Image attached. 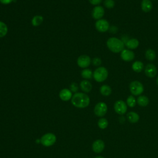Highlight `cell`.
I'll return each mask as SVG.
<instances>
[{"label":"cell","mask_w":158,"mask_h":158,"mask_svg":"<svg viewBox=\"0 0 158 158\" xmlns=\"http://www.w3.org/2000/svg\"><path fill=\"white\" fill-rule=\"evenodd\" d=\"M90 99L89 96L83 93H76L71 99L72 104L78 108H85L89 104Z\"/></svg>","instance_id":"6da1fadb"},{"label":"cell","mask_w":158,"mask_h":158,"mask_svg":"<svg viewBox=\"0 0 158 158\" xmlns=\"http://www.w3.org/2000/svg\"><path fill=\"white\" fill-rule=\"evenodd\" d=\"M107 48L110 51L114 53L121 52V51L124 49V43L120 39L112 37L107 40L106 42Z\"/></svg>","instance_id":"7a4b0ae2"},{"label":"cell","mask_w":158,"mask_h":158,"mask_svg":"<svg viewBox=\"0 0 158 158\" xmlns=\"http://www.w3.org/2000/svg\"><path fill=\"white\" fill-rule=\"evenodd\" d=\"M93 77L97 82H102L107 79L108 71L104 67H99L94 71Z\"/></svg>","instance_id":"3957f363"},{"label":"cell","mask_w":158,"mask_h":158,"mask_svg":"<svg viewBox=\"0 0 158 158\" xmlns=\"http://www.w3.org/2000/svg\"><path fill=\"white\" fill-rule=\"evenodd\" d=\"M129 88L131 93L134 96L140 95L144 91V86L143 84L137 80L131 81L129 85Z\"/></svg>","instance_id":"277c9868"},{"label":"cell","mask_w":158,"mask_h":158,"mask_svg":"<svg viewBox=\"0 0 158 158\" xmlns=\"http://www.w3.org/2000/svg\"><path fill=\"white\" fill-rule=\"evenodd\" d=\"M40 141L43 146L46 147H49L53 145L56 143V136L54 134L52 133H48L42 136Z\"/></svg>","instance_id":"5b68a950"},{"label":"cell","mask_w":158,"mask_h":158,"mask_svg":"<svg viewBox=\"0 0 158 158\" xmlns=\"http://www.w3.org/2000/svg\"><path fill=\"white\" fill-rule=\"evenodd\" d=\"M107 111V106L105 102H99L96 104L94 108V112L98 117H103Z\"/></svg>","instance_id":"8992f818"},{"label":"cell","mask_w":158,"mask_h":158,"mask_svg":"<svg viewBox=\"0 0 158 158\" xmlns=\"http://www.w3.org/2000/svg\"><path fill=\"white\" fill-rule=\"evenodd\" d=\"M114 109L117 114L123 115L127 112V104L122 100H118L114 103Z\"/></svg>","instance_id":"52a82bcc"},{"label":"cell","mask_w":158,"mask_h":158,"mask_svg":"<svg viewBox=\"0 0 158 158\" xmlns=\"http://www.w3.org/2000/svg\"><path fill=\"white\" fill-rule=\"evenodd\" d=\"M95 27L96 30L101 33L107 31L109 29V23L107 20L105 19H99L95 23Z\"/></svg>","instance_id":"ba28073f"},{"label":"cell","mask_w":158,"mask_h":158,"mask_svg":"<svg viewBox=\"0 0 158 158\" xmlns=\"http://www.w3.org/2000/svg\"><path fill=\"white\" fill-rule=\"evenodd\" d=\"M91 58L87 55H81L77 59V64L81 68H86L91 64Z\"/></svg>","instance_id":"9c48e42d"},{"label":"cell","mask_w":158,"mask_h":158,"mask_svg":"<svg viewBox=\"0 0 158 158\" xmlns=\"http://www.w3.org/2000/svg\"><path fill=\"white\" fill-rule=\"evenodd\" d=\"M92 17L96 20L101 19L104 15V9L101 6H97L94 7L92 10Z\"/></svg>","instance_id":"30bf717a"},{"label":"cell","mask_w":158,"mask_h":158,"mask_svg":"<svg viewBox=\"0 0 158 158\" xmlns=\"http://www.w3.org/2000/svg\"><path fill=\"white\" fill-rule=\"evenodd\" d=\"M144 73L147 77L153 78L157 74V68L153 64H148L145 67Z\"/></svg>","instance_id":"8fae6325"},{"label":"cell","mask_w":158,"mask_h":158,"mask_svg":"<svg viewBox=\"0 0 158 158\" xmlns=\"http://www.w3.org/2000/svg\"><path fill=\"white\" fill-rule=\"evenodd\" d=\"M122 59L126 62L131 61L135 58V54L133 51L129 49H123L120 53Z\"/></svg>","instance_id":"7c38bea8"},{"label":"cell","mask_w":158,"mask_h":158,"mask_svg":"<svg viewBox=\"0 0 158 158\" xmlns=\"http://www.w3.org/2000/svg\"><path fill=\"white\" fill-rule=\"evenodd\" d=\"M105 148L104 142L101 139H97L94 141L92 144L93 151L96 153L101 152Z\"/></svg>","instance_id":"4fadbf2b"},{"label":"cell","mask_w":158,"mask_h":158,"mask_svg":"<svg viewBox=\"0 0 158 158\" xmlns=\"http://www.w3.org/2000/svg\"><path fill=\"white\" fill-rule=\"evenodd\" d=\"M72 91L67 88L62 89L59 93V98L64 101H67L72 99Z\"/></svg>","instance_id":"5bb4252c"},{"label":"cell","mask_w":158,"mask_h":158,"mask_svg":"<svg viewBox=\"0 0 158 158\" xmlns=\"http://www.w3.org/2000/svg\"><path fill=\"white\" fill-rule=\"evenodd\" d=\"M127 120H128V122H130L131 123H135L138 122V120L139 119V116L136 112L131 111V112H129L128 113H127Z\"/></svg>","instance_id":"9a60e30c"},{"label":"cell","mask_w":158,"mask_h":158,"mask_svg":"<svg viewBox=\"0 0 158 158\" xmlns=\"http://www.w3.org/2000/svg\"><path fill=\"white\" fill-rule=\"evenodd\" d=\"M141 7L143 12H148L152 9V3L150 0H143L141 4Z\"/></svg>","instance_id":"2e32d148"},{"label":"cell","mask_w":158,"mask_h":158,"mask_svg":"<svg viewBox=\"0 0 158 158\" xmlns=\"http://www.w3.org/2000/svg\"><path fill=\"white\" fill-rule=\"evenodd\" d=\"M125 45L130 49H135L139 46V41L136 38H131L127 41Z\"/></svg>","instance_id":"e0dca14e"},{"label":"cell","mask_w":158,"mask_h":158,"mask_svg":"<svg viewBox=\"0 0 158 158\" xmlns=\"http://www.w3.org/2000/svg\"><path fill=\"white\" fill-rule=\"evenodd\" d=\"M81 90L85 93H89L92 89L91 83L88 80H83L80 84Z\"/></svg>","instance_id":"ac0fdd59"},{"label":"cell","mask_w":158,"mask_h":158,"mask_svg":"<svg viewBox=\"0 0 158 158\" xmlns=\"http://www.w3.org/2000/svg\"><path fill=\"white\" fill-rule=\"evenodd\" d=\"M136 102L138 104L139 106L141 107H146L148 105L149 102V100L148 98L144 95H141L138 96L136 100Z\"/></svg>","instance_id":"d6986e66"},{"label":"cell","mask_w":158,"mask_h":158,"mask_svg":"<svg viewBox=\"0 0 158 158\" xmlns=\"http://www.w3.org/2000/svg\"><path fill=\"white\" fill-rule=\"evenodd\" d=\"M143 67H144L143 63L139 60H136L135 62H133L131 66V68L133 70V71L138 73L141 72L143 69Z\"/></svg>","instance_id":"ffe728a7"},{"label":"cell","mask_w":158,"mask_h":158,"mask_svg":"<svg viewBox=\"0 0 158 158\" xmlns=\"http://www.w3.org/2000/svg\"><path fill=\"white\" fill-rule=\"evenodd\" d=\"M100 93L102 95L104 96H109L112 93V89L111 88L107 85H103L100 88Z\"/></svg>","instance_id":"44dd1931"},{"label":"cell","mask_w":158,"mask_h":158,"mask_svg":"<svg viewBox=\"0 0 158 158\" xmlns=\"http://www.w3.org/2000/svg\"><path fill=\"white\" fill-rule=\"evenodd\" d=\"M43 22V17L41 15H35L31 20V23L34 27L40 25Z\"/></svg>","instance_id":"7402d4cb"},{"label":"cell","mask_w":158,"mask_h":158,"mask_svg":"<svg viewBox=\"0 0 158 158\" xmlns=\"http://www.w3.org/2000/svg\"><path fill=\"white\" fill-rule=\"evenodd\" d=\"M8 31L7 25L2 21H0V38L5 36Z\"/></svg>","instance_id":"603a6c76"},{"label":"cell","mask_w":158,"mask_h":158,"mask_svg":"<svg viewBox=\"0 0 158 158\" xmlns=\"http://www.w3.org/2000/svg\"><path fill=\"white\" fill-rule=\"evenodd\" d=\"M145 57L149 60H153L156 59V54L154 50H152L151 49H149L146 50V51L145 52Z\"/></svg>","instance_id":"cb8c5ba5"},{"label":"cell","mask_w":158,"mask_h":158,"mask_svg":"<svg viewBox=\"0 0 158 158\" xmlns=\"http://www.w3.org/2000/svg\"><path fill=\"white\" fill-rule=\"evenodd\" d=\"M81 75L83 78L90 79L93 76V72L90 69H85L81 71Z\"/></svg>","instance_id":"d4e9b609"},{"label":"cell","mask_w":158,"mask_h":158,"mask_svg":"<svg viewBox=\"0 0 158 158\" xmlns=\"http://www.w3.org/2000/svg\"><path fill=\"white\" fill-rule=\"evenodd\" d=\"M108 121L106 118H101L99 119L98 122V125L99 127V128L101 129H105L108 126Z\"/></svg>","instance_id":"484cf974"},{"label":"cell","mask_w":158,"mask_h":158,"mask_svg":"<svg viewBox=\"0 0 158 158\" xmlns=\"http://www.w3.org/2000/svg\"><path fill=\"white\" fill-rule=\"evenodd\" d=\"M136 104V100L132 95L129 96L127 99V104L130 107H133Z\"/></svg>","instance_id":"4316f807"},{"label":"cell","mask_w":158,"mask_h":158,"mask_svg":"<svg viewBox=\"0 0 158 158\" xmlns=\"http://www.w3.org/2000/svg\"><path fill=\"white\" fill-rule=\"evenodd\" d=\"M104 5L107 9H112L115 6V2L114 0H105L104 1Z\"/></svg>","instance_id":"83f0119b"},{"label":"cell","mask_w":158,"mask_h":158,"mask_svg":"<svg viewBox=\"0 0 158 158\" xmlns=\"http://www.w3.org/2000/svg\"><path fill=\"white\" fill-rule=\"evenodd\" d=\"M101 59L98 58V57H94L93 60H92V63L95 66H99L101 64Z\"/></svg>","instance_id":"f1b7e54d"},{"label":"cell","mask_w":158,"mask_h":158,"mask_svg":"<svg viewBox=\"0 0 158 158\" xmlns=\"http://www.w3.org/2000/svg\"><path fill=\"white\" fill-rule=\"evenodd\" d=\"M78 90L77 84L75 83H73L70 85V91L72 92H76Z\"/></svg>","instance_id":"f546056e"},{"label":"cell","mask_w":158,"mask_h":158,"mask_svg":"<svg viewBox=\"0 0 158 158\" xmlns=\"http://www.w3.org/2000/svg\"><path fill=\"white\" fill-rule=\"evenodd\" d=\"M89 1L93 5H98L101 2L102 0H89Z\"/></svg>","instance_id":"4dcf8cb0"},{"label":"cell","mask_w":158,"mask_h":158,"mask_svg":"<svg viewBox=\"0 0 158 158\" xmlns=\"http://www.w3.org/2000/svg\"><path fill=\"white\" fill-rule=\"evenodd\" d=\"M14 0H0V2L3 4H9L12 2H13Z\"/></svg>","instance_id":"1f68e13d"},{"label":"cell","mask_w":158,"mask_h":158,"mask_svg":"<svg viewBox=\"0 0 158 158\" xmlns=\"http://www.w3.org/2000/svg\"><path fill=\"white\" fill-rule=\"evenodd\" d=\"M95 158H104V157H102V156H97V157H96Z\"/></svg>","instance_id":"d6a6232c"},{"label":"cell","mask_w":158,"mask_h":158,"mask_svg":"<svg viewBox=\"0 0 158 158\" xmlns=\"http://www.w3.org/2000/svg\"><path fill=\"white\" fill-rule=\"evenodd\" d=\"M156 83H157V85H158V77H157V79H156Z\"/></svg>","instance_id":"836d02e7"}]
</instances>
